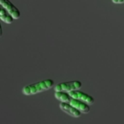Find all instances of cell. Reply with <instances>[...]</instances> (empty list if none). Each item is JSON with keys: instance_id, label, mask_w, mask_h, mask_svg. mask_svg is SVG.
<instances>
[{"instance_id": "obj_1", "label": "cell", "mask_w": 124, "mask_h": 124, "mask_svg": "<svg viewBox=\"0 0 124 124\" xmlns=\"http://www.w3.org/2000/svg\"><path fill=\"white\" fill-rule=\"evenodd\" d=\"M54 85V81L50 79H48L39 81L36 83L25 85L22 89V93L25 96L34 95L48 90L52 88Z\"/></svg>"}, {"instance_id": "obj_2", "label": "cell", "mask_w": 124, "mask_h": 124, "mask_svg": "<svg viewBox=\"0 0 124 124\" xmlns=\"http://www.w3.org/2000/svg\"><path fill=\"white\" fill-rule=\"evenodd\" d=\"M82 82L79 81H69V82H62L56 85L54 87V92L62 91V92L70 93L72 91L80 90L82 88Z\"/></svg>"}, {"instance_id": "obj_3", "label": "cell", "mask_w": 124, "mask_h": 124, "mask_svg": "<svg viewBox=\"0 0 124 124\" xmlns=\"http://www.w3.org/2000/svg\"><path fill=\"white\" fill-rule=\"evenodd\" d=\"M69 94L71 96V98H73V99L84 102L90 105H93L94 102V99L93 96L87 94V93L80 91L79 90L70 92Z\"/></svg>"}, {"instance_id": "obj_4", "label": "cell", "mask_w": 124, "mask_h": 124, "mask_svg": "<svg viewBox=\"0 0 124 124\" xmlns=\"http://www.w3.org/2000/svg\"><path fill=\"white\" fill-rule=\"evenodd\" d=\"M0 4L8 11L14 19H18L21 17V12L10 0H0Z\"/></svg>"}, {"instance_id": "obj_5", "label": "cell", "mask_w": 124, "mask_h": 124, "mask_svg": "<svg viewBox=\"0 0 124 124\" xmlns=\"http://www.w3.org/2000/svg\"><path fill=\"white\" fill-rule=\"evenodd\" d=\"M59 107L62 111L73 117L78 118V117H79L82 115V113L80 112L70 103L61 102L59 104Z\"/></svg>"}, {"instance_id": "obj_6", "label": "cell", "mask_w": 124, "mask_h": 124, "mask_svg": "<svg viewBox=\"0 0 124 124\" xmlns=\"http://www.w3.org/2000/svg\"><path fill=\"white\" fill-rule=\"evenodd\" d=\"M71 105L83 114H87L90 111V106L87 103L72 98L70 102Z\"/></svg>"}, {"instance_id": "obj_7", "label": "cell", "mask_w": 124, "mask_h": 124, "mask_svg": "<svg viewBox=\"0 0 124 124\" xmlns=\"http://www.w3.org/2000/svg\"><path fill=\"white\" fill-rule=\"evenodd\" d=\"M0 19L7 24H11L14 21L8 11L0 4Z\"/></svg>"}, {"instance_id": "obj_8", "label": "cell", "mask_w": 124, "mask_h": 124, "mask_svg": "<svg viewBox=\"0 0 124 124\" xmlns=\"http://www.w3.org/2000/svg\"><path fill=\"white\" fill-rule=\"evenodd\" d=\"M54 97L57 100L60 101L61 102L70 103V101L72 99L69 93L62 92V91L54 92Z\"/></svg>"}, {"instance_id": "obj_9", "label": "cell", "mask_w": 124, "mask_h": 124, "mask_svg": "<svg viewBox=\"0 0 124 124\" xmlns=\"http://www.w3.org/2000/svg\"><path fill=\"white\" fill-rule=\"evenodd\" d=\"M115 4H124V0H111Z\"/></svg>"}, {"instance_id": "obj_10", "label": "cell", "mask_w": 124, "mask_h": 124, "mask_svg": "<svg viewBox=\"0 0 124 124\" xmlns=\"http://www.w3.org/2000/svg\"><path fill=\"white\" fill-rule=\"evenodd\" d=\"M2 25H1V22H0V38L2 36Z\"/></svg>"}]
</instances>
